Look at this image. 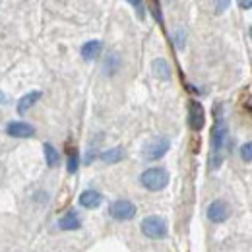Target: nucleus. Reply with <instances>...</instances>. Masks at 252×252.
I'll return each mask as SVG.
<instances>
[{"label":"nucleus","mask_w":252,"mask_h":252,"mask_svg":"<svg viewBox=\"0 0 252 252\" xmlns=\"http://www.w3.org/2000/svg\"><path fill=\"white\" fill-rule=\"evenodd\" d=\"M43 150H45L47 165H49V167H57V165H59V161H61V156H59V152L55 150V146H53V144H45V146H43Z\"/></svg>","instance_id":"nucleus-16"},{"label":"nucleus","mask_w":252,"mask_h":252,"mask_svg":"<svg viewBox=\"0 0 252 252\" xmlns=\"http://www.w3.org/2000/svg\"><path fill=\"white\" fill-rule=\"evenodd\" d=\"M6 132L14 138H32L35 134V128L28 123H10L6 126Z\"/></svg>","instance_id":"nucleus-8"},{"label":"nucleus","mask_w":252,"mask_h":252,"mask_svg":"<svg viewBox=\"0 0 252 252\" xmlns=\"http://www.w3.org/2000/svg\"><path fill=\"white\" fill-rule=\"evenodd\" d=\"M119 68H121V57H119L117 53H109L107 61H105V64H103L105 74H107V76H113V74L119 72Z\"/></svg>","instance_id":"nucleus-15"},{"label":"nucleus","mask_w":252,"mask_h":252,"mask_svg":"<svg viewBox=\"0 0 252 252\" xmlns=\"http://www.w3.org/2000/svg\"><path fill=\"white\" fill-rule=\"evenodd\" d=\"M99 53H101V41H88L84 47H82V57L86 59V61H94L99 57Z\"/></svg>","instance_id":"nucleus-14"},{"label":"nucleus","mask_w":252,"mask_h":252,"mask_svg":"<svg viewBox=\"0 0 252 252\" xmlns=\"http://www.w3.org/2000/svg\"><path fill=\"white\" fill-rule=\"evenodd\" d=\"M130 4L136 8V14H138V18H140V20H144V2H140V0H132Z\"/></svg>","instance_id":"nucleus-20"},{"label":"nucleus","mask_w":252,"mask_h":252,"mask_svg":"<svg viewBox=\"0 0 252 252\" xmlns=\"http://www.w3.org/2000/svg\"><path fill=\"white\" fill-rule=\"evenodd\" d=\"M239 6H241V8H252V0H241Z\"/></svg>","instance_id":"nucleus-23"},{"label":"nucleus","mask_w":252,"mask_h":252,"mask_svg":"<svg viewBox=\"0 0 252 252\" xmlns=\"http://www.w3.org/2000/svg\"><path fill=\"white\" fill-rule=\"evenodd\" d=\"M99 159L105 161V163H109V165L119 163V161L125 159V150H123V148H111V150H105V152L99 154Z\"/></svg>","instance_id":"nucleus-12"},{"label":"nucleus","mask_w":252,"mask_h":252,"mask_svg":"<svg viewBox=\"0 0 252 252\" xmlns=\"http://www.w3.org/2000/svg\"><path fill=\"white\" fill-rule=\"evenodd\" d=\"M241 159L247 161V163L252 161V142H247V144L241 148Z\"/></svg>","instance_id":"nucleus-19"},{"label":"nucleus","mask_w":252,"mask_h":252,"mask_svg":"<svg viewBox=\"0 0 252 252\" xmlns=\"http://www.w3.org/2000/svg\"><path fill=\"white\" fill-rule=\"evenodd\" d=\"M41 95H43L41 92H32V94L24 95V97L20 99V103H18V113H20V115L28 113L33 105H35V103L41 99Z\"/></svg>","instance_id":"nucleus-11"},{"label":"nucleus","mask_w":252,"mask_h":252,"mask_svg":"<svg viewBox=\"0 0 252 252\" xmlns=\"http://www.w3.org/2000/svg\"><path fill=\"white\" fill-rule=\"evenodd\" d=\"M152 72L159 80H171V66L165 59H156L152 63Z\"/></svg>","instance_id":"nucleus-10"},{"label":"nucleus","mask_w":252,"mask_h":252,"mask_svg":"<svg viewBox=\"0 0 252 252\" xmlns=\"http://www.w3.org/2000/svg\"><path fill=\"white\" fill-rule=\"evenodd\" d=\"M189 125L194 132H200L206 125V111L200 101H190L189 105Z\"/></svg>","instance_id":"nucleus-6"},{"label":"nucleus","mask_w":252,"mask_h":252,"mask_svg":"<svg viewBox=\"0 0 252 252\" xmlns=\"http://www.w3.org/2000/svg\"><path fill=\"white\" fill-rule=\"evenodd\" d=\"M140 229L148 239H163V237H167V223L159 216H148L146 220L142 221Z\"/></svg>","instance_id":"nucleus-4"},{"label":"nucleus","mask_w":252,"mask_h":252,"mask_svg":"<svg viewBox=\"0 0 252 252\" xmlns=\"http://www.w3.org/2000/svg\"><path fill=\"white\" fill-rule=\"evenodd\" d=\"M152 14L156 16V20H158L159 24H163V18H161V10H159V2H156V4L152 6Z\"/></svg>","instance_id":"nucleus-21"},{"label":"nucleus","mask_w":252,"mask_h":252,"mask_svg":"<svg viewBox=\"0 0 252 252\" xmlns=\"http://www.w3.org/2000/svg\"><path fill=\"white\" fill-rule=\"evenodd\" d=\"M231 218V206L225 200H216L208 208V220L214 223H223Z\"/></svg>","instance_id":"nucleus-7"},{"label":"nucleus","mask_w":252,"mask_h":252,"mask_svg":"<svg viewBox=\"0 0 252 252\" xmlns=\"http://www.w3.org/2000/svg\"><path fill=\"white\" fill-rule=\"evenodd\" d=\"M78 167H80V156H78L76 150H72L70 156H68V165H66V169H68L70 175H74V173L78 171Z\"/></svg>","instance_id":"nucleus-17"},{"label":"nucleus","mask_w":252,"mask_h":252,"mask_svg":"<svg viewBox=\"0 0 252 252\" xmlns=\"http://www.w3.org/2000/svg\"><path fill=\"white\" fill-rule=\"evenodd\" d=\"M59 227L64 229V231H76V229L82 227V221H80V218L76 216V212H70V214H66L64 218H61Z\"/></svg>","instance_id":"nucleus-13"},{"label":"nucleus","mask_w":252,"mask_h":252,"mask_svg":"<svg viewBox=\"0 0 252 252\" xmlns=\"http://www.w3.org/2000/svg\"><path fill=\"white\" fill-rule=\"evenodd\" d=\"M251 37H252V28H251Z\"/></svg>","instance_id":"nucleus-25"},{"label":"nucleus","mask_w":252,"mask_h":252,"mask_svg":"<svg viewBox=\"0 0 252 252\" xmlns=\"http://www.w3.org/2000/svg\"><path fill=\"white\" fill-rule=\"evenodd\" d=\"M169 148H171L169 138H165V136H156V138H152V140L144 146V159H146V161H158V159H161L169 152Z\"/></svg>","instance_id":"nucleus-3"},{"label":"nucleus","mask_w":252,"mask_h":252,"mask_svg":"<svg viewBox=\"0 0 252 252\" xmlns=\"http://www.w3.org/2000/svg\"><path fill=\"white\" fill-rule=\"evenodd\" d=\"M227 6H229V2H218V4H216V14H221Z\"/></svg>","instance_id":"nucleus-22"},{"label":"nucleus","mask_w":252,"mask_h":252,"mask_svg":"<svg viewBox=\"0 0 252 252\" xmlns=\"http://www.w3.org/2000/svg\"><path fill=\"white\" fill-rule=\"evenodd\" d=\"M140 183L142 187L152 192H158L163 190L169 185V171L163 169V167H152V169H146L140 177Z\"/></svg>","instance_id":"nucleus-2"},{"label":"nucleus","mask_w":252,"mask_h":252,"mask_svg":"<svg viewBox=\"0 0 252 252\" xmlns=\"http://www.w3.org/2000/svg\"><path fill=\"white\" fill-rule=\"evenodd\" d=\"M109 214H111V218H115V220L128 221L136 216V206H134L130 200H117V202L111 204Z\"/></svg>","instance_id":"nucleus-5"},{"label":"nucleus","mask_w":252,"mask_h":252,"mask_svg":"<svg viewBox=\"0 0 252 252\" xmlns=\"http://www.w3.org/2000/svg\"><path fill=\"white\" fill-rule=\"evenodd\" d=\"M173 39H175V47L177 49H185V39H187L185 30H177V32L173 33Z\"/></svg>","instance_id":"nucleus-18"},{"label":"nucleus","mask_w":252,"mask_h":252,"mask_svg":"<svg viewBox=\"0 0 252 252\" xmlns=\"http://www.w3.org/2000/svg\"><path fill=\"white\" fill-rule=\"evenodd\" d=\"M227 140V125L225 119L221 117V107H218V119L212 130V156H210V165L212 169H220L223 163V148Z\"/></svg>","instance_id":"nucleus-1"},{"label":"nucleus","mask_w":252,"mask_h":252,"mask_svg":"<svg viewBox=\"0 0 252 252\" xmlns=\"http://www.w3.org/2000/svg\"><path fill=\"white\" fill-rule=\"evenodd\" d=\"M6 101H8V97H6V95L0 92V103H6Z\"/></svg>","instance_id":"nucleus-24"},{"label":"nucleus","mask_w":252,"mask_h":252,"mask_svg":"<svg viewBox=\"0 0 252 252\" xmlns=\"http://www.w3.org/2000/svg\"><path fill=\"white\" fill-rule=\"evenodd\" d=\"M103 202V196L97 192V190H84L80 194V206L82 208H88V210H95L99 208Z\"/></svg>","instance_id":"nucleus-9"}]
</instances>
